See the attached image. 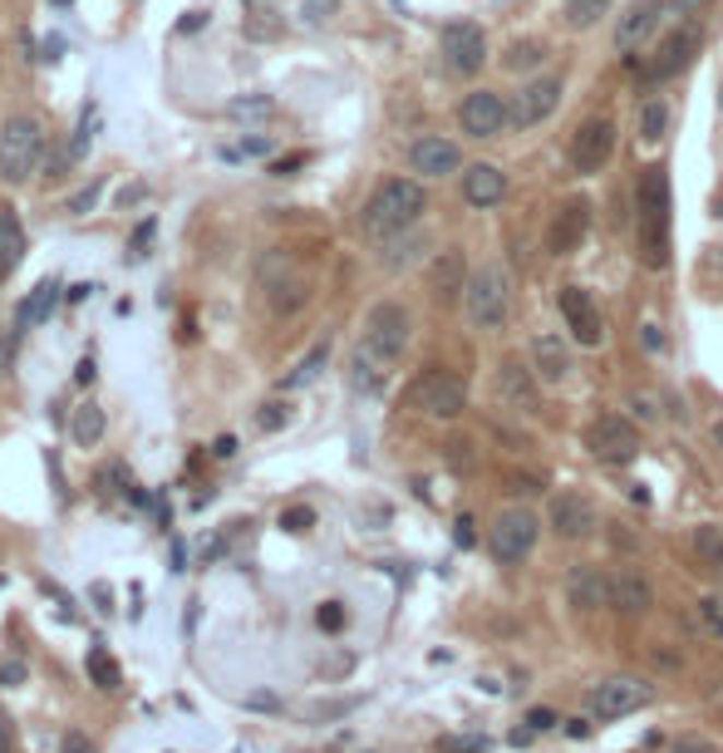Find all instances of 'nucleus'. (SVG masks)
<instances>
[{
	"label": "nucleus",
	"mask_w": 723,
	"mask_h": 753,
	"mask_svg": "<svg viewBox=\"0 0 723 753\" xmlns=\"http://www.w3.org/2000/svg\"><path fill=\"white\" fill-rule=\"evenodd\" d=\"M635 251L650 271L669 267V173L650 163L635 178Z\"/></svg>",
	"instance_id": "obj_1"
},
{
	"label": "nucleus",
	"mask_w": 723,
	"mask_h": 753,
	"mask_svg": "<svg viewBox=\"0 0 723 753\" xmlns=\"http://www.w3.org/2000/svg\"><path fill=\"white\" fill-rule=\"evenodd\" d=\"M424 208H428V198L414 178H389L384 188H375V198L365 202V217L359 222H365V237L389 242L414 227V222L424 217Z\"/></svg>",
	"instance_id": "obj_2"
},
{
	"label": "nucleus",
	"mask_w": 723,
	"mask_h": 753,
	"mask_svg": "<svg viewBox=\"0 0 723 753\" xmlns=\"http://www.w3.org/2000/svg\"><path fill=\"white\" fill-rule=\"evenodd\" d=\"M45 158V133L35 119H25V114H11V119L0 123V178L11 183V188H21V183H31V173L40 168Z\"/></svg>",
	"instance_id": "obj_3"
},
{
	"label": "nucleus",
	"mask_w": 723,
	"mask_h": 753,
	"mask_svg": "<svg viewBox=\"0 0 723 753\" xmlns=\"http://www.w3.org/2000/svg\"><path fill=\"white\" fill-rule=\"evenodd\" d=\"M463 306H467V320H473L477 330H497L507 320V306H512L507 271L502 267H477L463 286Z\"/></svg>",
	"instance_id": "obj_4"
},
{
	"label": "nucleus",
	"mask_w": 723,
	"mask_h": 753,
	"mask_svg": "<svg viewBox=\"0 0 723 753\" xmlns=\"http://www.w3.org/2000/svg\"><path fill=\"white\" fill-rule=\"evenodd\" d=\"M408 409H418L424 419H458L467 409V385L453 369H424L408 385Z\"/></svg>",
	"instance_id": "obj_5"
},
{
	"label": "nucleus",
	"mask_w": 723,
	"mask_h": 753,
	"mask_svg": "<svg viewBox=\"0 0 723 753\" xmlns=\"http://www.w3.org/2000/svg\"><path fill=\"white\" fill-rule=\"evenodd\" d=\"M536 532H542V522H536L526 507H507V513H497L493 527H487V552H493L502 566H517V562L532 556Z\"/></svg>",
	"instance_id": "obj_6"
},
{
	"label": "nucleus",
	"mask_w": 723,
	"mask_h": 753,
	"mask_svg": "<svg viewBox=\"0 0 723 753\" xmlns=\"http://www.w3.org/2000/svg\"><path fill=\"white\" fill-rule=\"evenodd\" d=\"M359 345H369L379 360L394 365V360L408 350V310L399 306V301H379V306L365 316V340H359Z\"/></svg>",
	"instance_id": "obj_7"
},
{
	"label": "nucleus",
	"mask_w": 723,
	"mask_h": 753,
	"mask_svg": "<svg viewBox=\"0 0 723 753\" xmlns=\"http://www.w3.org/2000/svg\"><path fill=\"white\" fill-rule=\"evenodd\" d=\"M654 699V690L644 680H630V674H615V680H601L591 694H585V709L595 714V719H625V714L644 709V704Z\"/></svg>",
	"instance_id": "obj_8"
},
{
	"label": "nucleus",
	"mask_w": 723,
	"mask_h": 753,
	"mask_svg": "<svg viewBox=\"0 0 723 753\" xmlns=\"http://www.w3.org/2000/svg\"><path fill=\"white\" fill-rule=\"evenodd\" d=\"M585 448H591L601 463H630L640 454V434H635L630 419L620 414H601L585 424Z\"/></svg>",
	"instance_id": "obj_9"
},
{
	"label": "nucleus",
	"mask_w": 723,
	"mask_h": 753,
	"mask_svg": "<svg viewBox=\"0 0 723 753\" xmlns=\"http://www.w3.org/2000/svg\"><path fill=\"white\" fill-rule=\"evenodd\" d=\"M438 45H443V64L453 74H477L487 60V35L477 21H448Z\"/></svg>",
	"instance_id": "obj_10"
},
{
	"label": "nucleus",
	"mask_w": 723,
	"mask_h": 753,
	"mask_svg": "<svg viewBox=\"0 0 723 753\" xmlns=\"http://www.w3.org/2000/svg\"><path fill=\"white\" fill-rule=\"evenodd\" d=\"M561 94H566L561 74H536V80H526L522 94L512 99V123L517 129H536V123H546L556 114V104H561Z\"/></svg>",
	"instance_id": "obj_11"
},
{
	"label": "nucleus",
	"mask_w": 723,
	"mask_h": 753,
	"mask_svg": "<svg viewBox=\"0 0 723 753\" xmlns=\"http://www.w3.org/2000/svg\"><path fill=\"white\" fill-rule=\"evenodd\" d=\"M611 153H615V123L611 119H585L581 129L571 133L566 158H571L576 173H601L605 163H611Z\"/></svg>",
	"instance_id": "obj_12"
},
{
	"label": "nucleus",
	"mask_w": 723,
	"mask_h": 753,
	"mask_svg": "<svg viewBox=\"0 0 723 753\" xmlns=\"http://www.w3.org/2000/svg\"><path fill=\"white\" fill-rule=\"evenodd\" d=\"M458 123H463V133H473V139H497V133L512 123V109L502 104V94L473 90L463 104H458Z\"/></svg>",
	"instance_id": "obj_13"
},
{
	"label": "nucleus",
	"mask_w": 723,
	"mask_h": 753,
	"mask_svg": "<svg viewBox=\"0 0 723 753\" xmlns=\"http://www.w3.org/2000/svg\"><path fill=\"white\" fill-rule=\"evenodd\" d=\"M556 306H561V320H566V330H571L576 345H601V340H605L601 310H595L591 291H581V286H561Z\"/></svg>",
	"instance_id": "obj_14"
},
{
	"label": "nucleus",
	"mask_w": 723,
	"mask_h": 753,
	"mask_svg": "<svg viewBox=\"0 0 723 753\" xmlns=\"http://www.w3.org/2000/svg\"><path fill=\"white\" fill-rule=\"evenodd\" d=\"M546 517H552V532L561 542H585L595 532V503L585 493H556Z\"/></svg>",
	"instance_id": "obj_15"
},
{
	"label": "nucleus",
	"mask_w": 723,
	"mask_h": 753,
	"mask_svg": "<svg viewBox=\"0 0 723 753\" xmlns=\"http://www.w3.org/2000/svg\"><path fill=\"white\" fill-rule=\"evenodd\" d=\"M585 232H591V198H571L552 217V232H546V251H556V257H571V251H581Z\"/></svg>",
	"instance_id": "obj_16"
},
{
	"label": "nucleus",
	"mask_w": 723,
	"mask_h": 753,
	"mask_svg": "<svg viewBox=\"0 0 723 753\" xmlns=\"http://www.w3.org/2000/svg\"><path fill=\"white\" fill-rule=\"evenodd\" d=\"M497 389H502V399L517 414H536V409H542V375H536L532 365H522V360H502Z\"/></svg>",
	"instance_id": "obj_17"
},
{
	"label": "nucleus",
	"mask_w": 723,
	"mask_h": 753,
	"mask_svg": "<svg viewBox=\"0 0 723 753\" xmlns=\"http://www.w3.org/2000/svg\"><path fill=\"white\" fill-rule=\"evenodd\" d=\"M694 50H699V31L694 25H679V31L669 35V40L654 50V60L644 64V84H660V80H674V74L684 70V64L694 60Z\"/></svg>",
	"instance_id": "obj_18"
},
{
	"label": "nucleus",
	"mask_w": 723,
	"mask_h": 753,
	"mask_svg": "<svg viewBox=\"0 0 723 753\" xmlns=\"http://www.w3.org/2000/svg\"><path fill=\"white\" fill-rule=\"evenodd\" d=\"M408 163H414L418 178H448V173L463 168V153H458L453 139H438V133H428V139H418L414 149H408Z\"/></svg>",
	"instance_id": "obj_19"
},
{
	"label": "nucleus",
	"mask_w": 723,
	"mask_h": 753,
	"mask_svg": "<svg viewBox=\"0 0 723 753\" xmlns=\"http://www.w3.org/2000/svg\"><path fill=\"white\" fill-rule=\"evenodd\" d=\"M660 15H664V0H630V11H625L620 25H615V45H620L625 55L640 50V45L660 31Z\"/></svg>",
	"instance_id": "obj_20"
},
{
	"label": "nucleus",
	"mask_w": 723,
	"mask_h": 753,
	"mask_svg": "<svg viewBox=\"0 0 723 753\" xmlns=\"http://www.w3.org/2000/svg\"><path fill=\"white\" fill-rule=\"evenodd\" d=\"M654 601L650 581H644L640 572H630V566H620V572H611V605L620 615H644Z\"/></svg>",
	"instance_id": "obj_21"
},
{
	"label": "nucleus",
	"mask_w": 723,
	"mask_h": 753,
	"mask_svg": "<svg viewBox=\"0 0 723 753\" xmlns=\"http://www.w3.org/2000/svg\"><path fill=\"white\" fill-rule=\"evenodd\" d=\"M463 198L473 202V208H497V202L507 198V173L493 168V163H473V168L463 173Z\"/></svg>",
	"instance_id": "obj_22"
},
{
	"label": "nucleus",
	"mask_w": 723,
	"mask_h": 753,
	"mask_svg": "<svg viewBox=\"0 0 723 753\" xmlns=\"http://www.w3.org/2000/svg\"><path fill=\"white\" fill-rule=\"evenodd\" d=\"M532 369L542 375V385H561L571 375V350L561 336H536L532 340Z\"/></svg>",
	"instance_id": "obj_23"
},
{
	"label": "nucleus",
	"mask_w": 723,
	"mask_h": 753,
	"mask_svg": "<svg viewBox=\"0 0 723 753\" xmlns=\"http://www.w3.org/2000/svg\"><path fill=\"white\" fill-rule=\"evenodd\" d=\"M566 596H571L576 611H595V605H611V576L591 572V566H581V572H571V581H566Z\"/></svg>",
	"instance_id": "obj_24"
},
{
	"label": "nucleus",
	"mask_w": 723,
	"mask_h": 753,
	"mask_svg": "<svg viewBox=\"0 0 723 753\" xmlns=\"http://www.w3.org/2000/svg\"><path fill=\"white\" fill-rule=\"evenodd\" d=\"M25 257V232H21V217H15L11 202H0V281L11 277Z\"/></svg>",
	"instance_id": "obj_25"
},
{
	"label": "nucleus",
	"mask_w": 723,
	"mask_h": 753,
	"mask_svg": "<svg viewBox=\"0 0 723 753\" xmlns=\"http://www.w3.org/2000/svg\"><path fill=\"white\" fill-rule=\"evenodd\" d=\"M389 379V360H379L369 345L355 350V360H349V385L359 389V395H379Z\"/></svg>",
	"instance_id": "obj_26"
},
{
	"label": "nucleus",
	"mask_w": 723,
	"mask_h": 753,
	"mask_svg": "<svg viewBox=\"0 0 723 753\" xmlns=\"http://www.w3.org/2000/svg\"><path fill=\"white\" fill-rule=\"evenodd\" d=\"M60 306V281H40V286L31 291V301H25L21 306V326L25 330H35V326H45V320H50V310Z\"/></svg>",
	"instance_id": "obj_27"
},
{
	"label": "nucleus",
	"mask_w": 723,
	"mask_h": 753,
	"mask_svg": "<svg viewBox=\"0 0 723 753\" xmlns=\"http://www.w3.org/2000/svg\"><path fill=\"white\" fill-rule=\"evenodd\" d=\"M70 434H74V444H80V448H94V444H99V438H104V409L94 404V399H90V404H80V409H74V419H70Z\"/></svg>",
	"instance_id": "obj_28"
},
{
	"label": "nucleus",
	"mask_w": 723,
	"mask_h": 753,
	"mask_svg": "<svg viewBox=\"0 0 723 753\" xmlns=\"http://www.w3.org/2000/svg\"><path fill=\"white\" fill-rule=\"evenodd\" d=\"M694 556H699L703 566H713V572H723V527H713V522L694 527Z\"/></svg>",
	"instance_id": "obj_29"
},
{
	"label": "nucleus",
	"mask_w": 723,
	"mask_h": 753,
	"mask_svg": "<svg viewBox=\"0 0 723 753\" xmlns=\"http://www.w3.org/2000/svg\"><path fill=\"white\" fill-rule=\"evenodd\" d=\"M611 5L615 0H561V15L571 31H591L601 15H611Z\"/></svg>",
	"instance_id": "obj_30"
},
{
	"label": "nucleus",
	"mask_w": 723,
	"mask_h": 753,
	"mask_svg": "<svg viewBox=\"0 0 723 753\" xmlns=\"http://www.w3.org/2000/svg\"><path fill=\"white\" fill-rule=\"evenodd\" d=\"M94 139H99V104H84V114H80V129H74L70 149H64V163L84 158V153L94 149Z\"/></svg>",
	"instance_id": "obj_31"
},
{
	"label": "nucleus",
	"mask_w": 723,
	"mask_h": 753,
	"mask_svg": "<svg viewBox=\"0 0 723 753\" xmlns=\"http://www.w3.org/2000/svg\"><path fill=\"white\" fill-rule=\"evenodd\" d=\"M664 133H669V104H664V99H644L640 104V139L660 143Z\"/></svg>",
	"instance_id": "obj_32"
},
{
	"label": "nucleus",
	"mask_w": 723,
	"mask_h": 753,
	"mask_svg": "<svg viewBox=\"0 0 723 753\" xmlns=\"http://www.w3.org/2000/svg\"><path fill=\"white\" fill-rule=\"evenodd\" d=\"M84 664H90V680L99 684V690H119V684H123L119 664H114V655L104 650V645H94V650H90V660H84Z\"/></svg>",
	"instance_id": "obj_33"
},
{
	"label": "nucleus",
	"mask_w": 723,
	"mask_h": 753,
	"mask_svg": "<svg viewBox=\"0 0 723 753\" xmlns=\"http://www.w3.org/2000/svg\"><path fill=\"white\" fill-rule=\"evenodd\" d=\"M325 360H330V340H320V345L310 350V355L300 360V365H296V369H291V375H286V389H300V385H310V379H316L320 369H325Z\"/></svg>",
	"instance_id": "obj_34"
},
{
	"label": "nucleus",
	"mask_w": 723,
	"mask_h": 753,
	"mask_svg": "<svg viewBox=\"0 0 723 753\" xmlns=\"http://www.w3.org/2000/svg\"><path fill=\"white\" fill-rule=\"evenodd\" d=\"M463 286H467L463 257H458V251H448V257L438 261V291H443V296H463Z\"/></svg>",
	"instance_id": "obj_35"
},
{
	"label": "nucleus",
	"mask_w": 723,
	"mask_h": 753,
	"mask_svg": "<svg viewBox=\"0 0 723 753\" xmlns=\"http://www.w3.org/2000/svg\"><path fill=\"white\" fill-rule=\"evenodd\" d=\"M536 60H542V45H536V40H517L512 50L502 55V64H507V70H532Z\"/></svg>",
	"instance_id": "obj_36"
},
{
	"label": "nucleus",
	"mask_w": 723,
	"mask_h": 753,
	"mask_svg": "<svg viewBox=\"0 0 723 753\" xmlns=\"http://www.w3.org/2000/svg\"><path fill=\"white\" fill-rule=\"evenodd\" d=\"M281 527H286V532H310V527H316V513H310V507H291V513L281 517Z\"/></svg>",
	"instance_id": "obj_37"
},
{
	"label": "nucleus",
	"mask_w": 723,
	"mask_h": 753,
	"mask_svg": "<svg viewBox=\"0 0 723 753\" xmlns=\"http://www.w3.org/2000/svg\"><path fill=\"white\" fill-rule=\"evenodd\" d=\"M438 753H487V739H438Z\"/></svg>",
	"instance_id": "obj_38"
},
{
	"label": "nucleus",
	"mask_w": 723,
	"mask_h": 753,
	"mask_svg": "<svg viewBox=\"0 0 723 753\" xmlns=\"http://www.w3.org/2000/svg\"><path fill=\"white\" fill-rule=\"evenodd\" d=\"M232 114H237V119H251V114H271V99H266V94H251V99L232 104Z\"/></svg>",
	"instance_id": "obj_39"
},
{
	"label": "nucleus",
	"mask_w": 723,
	"mask_h": 753,
	"mask_svg": "<svg viewBox=\"0 0 723 753\" xmlns=\"http://www.w3.org/2000/svg\"><path fill=\"white\" fill-rule=\"evenodd\" d=\"M699 615H703V625H709L713 635H723V605L713 601V596H703V601H699Z\"/></svg>",
	"instance_id": "obj_40"
},
{
	"label": "nucleus",
	"mask_w": 723,
	"mask_h": 753,
	"mask_svg": "<svg viewBox=\"0 0 723 753\" xmlns=\"http://www.w3.org/2000/svg\"><path fill=\"white\" fill-rule=\"evenodd\" d=\"M316 621H320V631H340V625H345V605H340V601H325Z\"/></svg>",
	"instance_id": "obj_41"
},
{
	"label": "nucleus",
	"mask_w": 723,
	"mask_h": 753,
	"mask_svg": "<svg viewBox=\"0 0 723 753\" xmlns=\"http://www.w3.org/2000/svg\"><path fill=\"white\" fill-rule=\"evenodd\" d=\"M257 424H261V428H266V434H276V428H281V424H286V404H261Z\"/></svg>",
	"instance_id": "obj_42"
},
{
	"label": "nucleus",
	"mask_w": 723,
	"mask_h": 753,
	"mask_svg": "<svg viewBox=\"0 0 723 753\" xmlns=\"http://www.w3.org/2000/svg\"><path fill=\"white\" fill-rule=\"evenodd\" d=\"M99 198H104V183H90L84 192H74V198H70V212H90Z\"/></svg>",
	"instance_id": "obj_43"
},
{
	"label": "nucleus",
	"mask_w": 723,
	"mask_h": 753,
	"mask_svg": "<svg viewBox=\"0 0 723 753\" xmlns=\"http://www.w3.org/2000/svg\"><path fill=\"white\" fill-rule=\"evenodd\" d=\"M60 753H94V739H90V733H80V729H70L60 739Z\"/></svg>",
	"instance_id": "obj_44"
},
{
	"label": "nucleus",
	"mask_w": 723,
	"mask_h": 753,
	"mask_svg": "<svg viewBox=\"0 0 723 753\" xmlns=\"http://www.w3.org/2000/svg\"><path fill=\"white\" fill-rule=\"evenodd\" d=\"M335 5H340V0H300V11H306L316 25L330 21V15H335Z\"/></svg>",
	"instance_id": "obj_45"
},
{
	"label": "nucleus",
	"mask_w": 723,
	"mask_h": 753,
	"mask_svg": "<svg viewBox=\"0 0 723 753\" xmlns=\"http://www.w3.org/2000/svg\"><path fill=\"white\" fill-rule=\"evenodd\" d=\"M674 753H719V743H709V739H679V743H674Z\"/></svg>",
	"instance_id": "obj_46"
},
{
	"label": "nucleus",
	"mask_w": 723,
	"mask_h": 753,
	"mask_svg": "<svg viewBox=\"0 0 723 753\" xmlns=\"http://www.w3.org/2000/svg\"><path fill=\"white\" fill-rule=\"evenodd\" d=\"M11 355H15V336L11 330H0V375L11 369Z\"/></svg>",
	"instance_id": "obj_47"
},
{
	"label": "nucleus",
	"mask_w": 723,
	"mask_h": 753,
	"mask_svg": "<svg viewBox=\"0 0 723 753\" xmlns=\"http://www.w3.org/2000/svg\"><path fill=\"white\" fill-rule=\"evenodd\" d=\"M526 723H532V729H552L556 714L552 709H532V714H526Z\"/></svg>",
	"instance_id": "obj_48"
},
{
	"label": "nucleus",
	"mask_w": 723,
	"mask_h": 753,
	"mask_svg": "<svg viewBox=\"0 0 723 753\" xmlns=\"http://www.w3.org/2000/svg\"><path fill=\"white\" fill-rule=\"evenodd\" d=\"M149 237H153V222H143V227L133 232V257H143V247H149Z\"/></svg>",
	"instance_id": "obj_49"
},
{
	"label": "nucleus",
	"mask_w": 723,
	"mask_h": 753,
	"mask_svg": "<svg viewBox=\"0 0 723 753\" xmlns=\"http://www.w3.org/2000/svg\"><path fill=\"white\" fill-rule=\"evenodd\" d=\"M21 680H25V670H21L15 660H11V664H0V684H21Z\"/></svg>",
	"instance_id": "obj_50"
},
{
	"label": "nucleus",
	"mask_w": 723,
	"mask_h": 753,
	"mask_svg": "<svg viewBox=\"0 0 723 753\" xmlns=\"http://www.w3.org/2000/svg\"><path fill=\"white\" fill-rule=\"evenodd\" d=\"M512 493H526V497H532V493H542V483H536V478H512Z\"/></svg>",
	"instance_id": "obj_51"
},
{
	"label": "nucleus",
	"mask_w": 723,
	"mask_h": 753,
	"mask_svg": "<svg viewBox=\"0 0 723 753\" xmlns=\"http://www.w3.org/2000/svg\"><path fill=\"white\" fill-rule=\"evenodd\" d=\"M212 454H217V458H232V454H237V438H217V444H212Z\"/></svg>",
	"instance_id": "obj_52"
},
{
	"label": "nucleus",
	"mask_w": 723,
	"mask_h": 753,
	"mask_svg": "<svg viewBox=\"0 0 723 753\" xmlns=\"http://www.w3.org/2000/svg\"><path fill=\"white\" fill-rule=\"evenodd\" d=\"M644 345H650V350H664V336H660V326H644Z\"/></svg>",
	"instance_id": "obj_53"
},
{
	"label": "nucleus",
	"mask_w": 723,
	"mask_h": 753,
	"mask_svg": "<svg viewBox=\"0 0 723 753\" xmlns=\"http://www.w3.org/2000/svg\"><path fill=\"white\" fill-rule=\"evenodd\" d=\"M296 168H300V153H296V158H281L271 173H276V178H286V173H296Z\"/></svg>",
	"instance_id": "obj_54"
},
{
	"label": "nucleus",
	"mask_w": 723,
	"mask_h": 753,
	"mask_svg": "<svg viewBox=\"0 0 723 753\" xmlns=\"http://www.w3.org/2000/svg\"><path fill=\"white\" fill-rule=\"evenodd\" d=\"M458 542L473 546V522H467V517H458Z\"/></svg>",
	"instance_id": "obj_55"
},
{
	"label": "nucleus",
	"mask_w": 723,
	"mask_h": 753,
	"mask_svg": "<svg viewBox=\"0 0 723 753\" xmlns=\"http://www.w3.org/2000/svg\"><path fill=\"white\" fill-rule=\"evenodd\" d=\"M80 385H94V360H80Z\"/></svg>",
	"instance_id": "obj_56"
},
{
	"label": "nucleus",
	"mask_w": 723,
	"mask_h": 753,
	"mask_svg": "<svg viewBox=\"0 0 723 753\" xmlns=\"http://www.w3.org/2000/svg\"><path fill=\"white\" fill-rule=\"evenodd\" d=\"M591 733V719H571V739H585Z\"/></svg>",
	"instance_id": "obj_57"
},
{
	"label": "nucleus",
	"mask_w": 723,
	"mask_h": 753,
	"mask_svg": "<svg viewBox=\"0 0 723 753\" xmlns=\"http://www.w3.org/2000/svg\"><path fill=\"white\" fill-rule=\"evenodd\" d=\"M0 753H15L11 749V729H5V723H0Z\"/></svg>",
	"instance_id": "obj_58"
},
{
	"label": "nucleus",
	"mask_w": 723,
	"mask_h": 753,
	"mask_svg": "<svg viewBox=\"0 0 723 753\" xmlns=\"http://www.w3.org/2000/svg\"><path fill=\"white\" fill-rule=\"evenodd\" d=\"M713 444L723 448V419H713Z\"/></svg>",
	"instance_id": "obj_59"
},
{
	"label": "nucleus",
	"mask_w": 723,
	"mask_h": 753,
	"mask_svg": "<svg viewBox=\"0 0 723 753\" xmlns=\"http://www.w3.org/2000/svg\"><path fill=\"white\" fill-rule=\"evenodd\" d=\"M719 271H723V247H719Z\"/></svg>",
	"instance_id": "obj_60"
},
{
	"label": "nucleus",
	"mask_w": 723,
	"mask_h": 753,
	"mask_svg": "<svg viewBox=\"0 0 723 753\" xmlns=\"http://www.w3.org/2000/svg\"><path fill=\"white\" fill-rule=\"evenodd\" d=\"M719 109H723V90H719Z\"/></svg>",
	"instance_id": "obj_61"
}]
</instances>
